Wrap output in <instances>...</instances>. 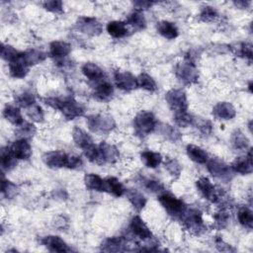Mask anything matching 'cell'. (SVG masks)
I'll return each mask as SVG.
<instances>
[{
    "label": "cell",
    "instance_id": "cell-1",
    "mask_svg": "<svg viewBox=\"0 0 253 253\" xmlns=\"http://www.w3.org/2000/svg\"><path fill=\"white\" fill-rule=\"evenodd\" d=\"M44 103L52 109L60 111L67 120H74L84 114L83 106L72 97H47L44 99Z\"/></svg>",
    "mask_w": 253,
    "mask_h": 253
},
{
    "label": "cell",
    "instance_id": "cell-2",
    "mask_svg": "<svg viewBox=\"0 0 253 253\" xmlns=\"http://www.w3.org/2000/svg\"><path fill=\"white\" fill-rule=\"evenodd\" d=\"M196 186L201 195L213 204L224 205L228 199L224 192L217 189L208 177H201L196 181Z\"/></svg>",
    "mask_w": 253,
    "mask_h": 253
},
{
    "label": "cell",
    "instance_id": "cell-3",
    "mask_svg": "<svg viewBox=\"0 0 253 253\" xmlns=\"http://www.w3.org/2000/svg\"><path fill=\"white\" fill-rule=\"evenodd\" d=\"M156 127L157 121L151 112L141 111L133 119V128L137 135L145 136L153 132Z\"/></svg>",
    "mask_w": 253,
    "mask_h": 253
},
{
    "label": "cell",
    "instance_id": "cell-4",
    "mask_svg": "<svg viewBox=\"0 0 253 253\" xmlns=\"http://www.w3.org/2000/svg\"><path fill=\"white\" fill-rule=\"evenodd\" d=\"M185 227L195 235H200L207 230L202 212L197 209H188L180 217Z\"/></svg>",
    "mask_w": 253,
    "mask_h": 253
},
{
    "label": "cell",
    "instance_id": "cell-5",
    "mask_svg": "<svg viewBox=\"0 0 253 253\" xmlns=\"http://www.w3.org/2000/svg\"><path fill=\"white\" fill-rule=\"evenodd\" d=\"M158 202L160 203L162 208L168 212V214L172 215L173 217L180 218L187 210L186 204L170 193H161L158 197Z\"/></svg>",
    "mask_w": 253,
    "mask_h": 253
},
{
    "label": "cell",
    "instance_id": "cell-6",
    "mask_svg": "<svg viewBox=\"0 0 253 253\" xmlns=\"http://www.w3.org/2000/svg\"><path fill=\"white\" fill-rule=\"evenodd\" d=\"M176 77L183 82L184 84L191 85L198 81L199 72L196 67V64L193 60L187 59L183 62H179L175 67Z\"/></svg>",
    "mask_w": 253,
    "mask_h": 253
},
{
    "label": "cell",
    "instance_id": "cell-7",
    "mask_svg": "<svg viewBox=\"0 0 253 253\" xmlns=\"http://www.w3.org/2000/svg\"><path fill=\"white\" fill-rule=\"evenodd\" d=\"M87 126L93 132L107 133L116 127V122L108 115H91L87 118Z\"/></svg>",
    "mask_w": 253,
    "mask_h": 253
},
{
    "label": "cell",
    "instance_id": "cell-8",
    "mask_svg": "<svg viewBox=\"0 0 253 253\" xmlns=\"http://www.w3.org/2000/svg\"><path fill=\"white\" fill-rule=\"evenodd\" d=\"M165 100L169 108L175 113L187 112L188 100L187 95L182 89H171L165 94Z\"/></svg>",
    "mask_w": 253,
    "mask_h": 253
},
{
    "label": "cell",
    "instance_id": "cell-9",
    "mask_svg": "<svg viewBox=\"0 0 253 253\" xmlns=\"http://www.w3.org/2000/svg\"><path fill=\"white\" fill-rule=\"evenodd\" d=\"M207 163V169L213 176L214 178H217L219 180H229L231 177L232 170L228 164H226L223 160L212 157L209 158Z\"/></svg>",
    "mask_w": 253,
    "mask_h": 253
},
{
    "label": "cell",
    "instance_id": "cell-10",
    "mask_svg": "<svg viewBox=\"0 0 253 253\" xmlns=\"http://www.w3.org/2000/svg\"><path fill=\"white\" fill-rule=\"evenodd\" d=\"M71 155L61 151V150H52L45 152L42 155V161L49 168H68L70 166Z\"/></svg>",
    "mask_w": 253,
    "mask_h": 253
},
{
    "label": "cell",
    "instance_id": "cell-11",
    "mask_svg": "<svg viewBox=\"0 0 253 253\" xmlns=\"http://www.w3.org/2000/svg\"><path fill=\"white\" fill-rule=\"evenodd\" d=\"M75 27L81 33L92 37L100 35L103 31L102 24L94 17L82 16L78 18L77 22L75 23Z\"/></svg>",
    "mask_w": 253,
    "mask_h": 253
},
{
    "label": "cell",
    "instance_id": "cell-12",
    "mask_svg": "<svg viewBox=\"0 0 253 253\" xmlns=\"http://www.w3.org/2000/svg\"><path fill=\"white\" fill-rule=\"evenodd\" d=\"M116 86L124 91H131L137 88L136 77L129 71H116L114 73Z\"/></svg>",
    "mask_w": 253,
    "mask_h": 253
},
{
    "label": "cell",
    "instance_id": "cell-13",
    "mask_svg": "<svg viewBox=\"0 0 253 253\" xmlns=\"http://www.w3.org/2000/svg\"><path fill=\"white\" fill-rule=\"evenodd\" d=\"M129 230L131 233L141 240L152 238V232L139 215H134L129 222Z\"/></svg>",
    "mask_w": 253,
    "mask_h": 253
},
{
    "label": "cell",
    "instance_id": "cell-14",
    "mask_svg": "<svg viewBox=\"0 0 253 253\" xmlns=\"http://www.w3.org/2000/svg\"><path fill=\"white\" fill-rule=\"evenodd\" d=\"M230 168L233 172L239 173L241 175H247L252 173L253 171V165H252V148H249V151L247 155L245 156H239L235 158Z\"/></svg>",
    "mask_w": 253,
    "mask_h": 253
},
{
    "label": "cell",
    "instance_id": "cell-15",
    "mask_svg": "<svg viewBox=\"0 0 253 253\" xmlns=\"http://www.w3.org/2000/svg\"><path fill=\"white\" fill-rule=\"evenodd\" d=\"M12 154L20 160H27L32 156V146L28 139L19 138L9 146Z\"/></svg>",
    "mask_w": 253,
    "mask_h": 253
},
{
    "label": "cell",
    "instance_id": "cell-16",
    "mask_svg": "<svg viewBox=\"0 0 253 253\" xmlns=\"http://www.w3.org/2000/svg\"><path fill=\"white\" fill-rule=\"evenodd\" d=\"M41 243L47 248L51 252H70L71 248L67 245V243L56 235H47L41 239Z\"/></svg>",
    "mask_w": 253,
    "mask_h": 253
},
{
    "label": "cell",
    "instance_id": "cell-17",
    "mask_svg": "<svg viewBox=\"0 0 253 253\" xmlns=\"http://www.w3.org/2000/svg\"><path fill=\"white\" fill-rule=\"evenodd\" d=\"M98 146L100 149L102 164H105V163L115 164L116 162L119 161L120 151L114 144L108 143L106 141H102Z\"/></svg>",
    "mask_w": 253,
    "mask_h": 253
},
{
    "label": "cell",
    "instance_id": "cell-18",
    "mask_svg": "<svg viewBox=\"0 0 253 253\" xmlns=\"http://www.w3.org/2000/svg\"><path fill=\"white\" fill-rule=\"evenodd\" d=\"M71 51V45L62 41H54L49 43V49H48V55L55 59V60H61L65 58Z\"/></svg>",
    "mask_w": 253,
    "mask_h": 253
},
{
    "label": "cell",
    "instance_id": "cell-19",
    "mask_svg": "<svg viewBox=\"0 0 253 253\" xmlns=\"http://www.w3.org/2000/svg\"><path fill=\"white\" fill-rule=\"evenodd\" d=\"M104 252H122L126 250V240L123 236H113L105 239L101 244Z\"/></svg>",
    "mask_w": 253,
    "mask_h": 253
},
{
    "label": "cell",
    "instance_id": "cell-20",
    "mask_svg": "<svg viewBox=\"0 0 253 253\" xmlns=\"http://www.w3.org/2000/svg\"><path fill=\"white\" fill-rule=\"evenodd\" d=\"M114 95V87L108 81H100L94 87L93 97L100 102H106L111 100Z\"/></svg>",
    "mask_w": 253,
    "mask_h": 253
},
{
    "label": "cell",
    "instance_id": "cell-21",
    "mask_svg": "<svg viewBox=\"0 0 253 253\" xmlns=\"http://www.w3.org/2000/svg\"><path fill=\"white\" fill-rule=\"evenodd\" d=\"M212 114L220 120H232L236 116V111L231 103L219 102L212 108Z\"/></svg>",
    "mask_w": 253,
    "mask_h": 253
},
{
    "label": "cell",
    "instance_id": "cell-22",
    "mask_svg": "<svg viewBox=\"0 0 253 253\" xmlns=\"http://www.w3.org/2000/svg\"><path fill=\"white\" fill-rule=\"evenodd\" d=\"M46 58V54L39 49H29L20 53V59L28 66H34L42 62Z\"/></svg>",
    "mask_w": 253,
    "mask_h": 253
},
{
    "label": "cell",
    "instance_id": "cell-23",
    "mask_svg": "<svg viewBox=\"0 0 253 253\" xmlns=\"http://www.w3.org/2000/svg\"><path fill=\"white\" fill-rule=\"evenodd\" d=\"M81 71L88 80L93 82H100L105 76L103 69L93 62L84 63L81 67Z\"/></svg>",
    "mask_w": 253,
    "mask_h": 253
},
{
    "label": "cell",
    "instance_id": "cell-24",
    "mask_svg": "<svg viewBox=\"0 0 253 253\" xmlns=\"http://www.w3.org/2000/svg\"><path fill=\"white\" fill-rule=\"evenodd\" d=\"M156 29L158 34L167 40H174L179 35L177 26L174 23L166 20L158 22L156 25Z\"/></svg>",
    "mask_w": 253,
    "mask_h": 253
},
{
    "label": "cell",
    "instance_id": "cell-25",
    "mask_svg": "<svg viewBox=\"0 0 253 253\" xmlns=\"http://www.w3.org/2000/svg\"><path fill=\"white\" fill-rule=\"evenodd\" d=\"M126 189L116 177H107L104 179V192L115 197H121L126 193Z\"/></svg>",
    "mask_w": 253,
    "mask_h": 253
},
{
    "label": "cell",
    "instance_id": "cell-26",
    "mask_svg": "<svg viewBox=\"0 0 253 253\" xmlns=\"http://www.w3.org/2000/svg\"><path fill=\"white\" fill-rule=\"evenodd\" d=\"M17 165V158L12 154L9 147H1L0 150V166L3 172L14 169Z\"/></svg>",
    "mask_w": 253,
    "mask_h": 253
},
{
    "label": "cell",
    "instance_id": "cell-27",
    "mask_svg": "<svg viewBox=\"0 0 253 253\" xmlns=\"http://www.w3.org/2000/svg\"><path fill=\"white\" fill-rule=\"evenodd\" d=\"M72 138H73V141L75 142V144L78 147L82 148L83 150L88 148L92 144H94L92 137L84 129H82L78 126H74V128L72 130Z\"/></svg>",
    "mask_w": 253,
    "mask_h": 253
},
{
    "label": "cell",
    "instance_id": "cell-28",
    "mask_svg": "<svg viewBox=\"0 0 253 253\" xmlns=\"http://www.w3.org/2000/svg\"><path fill=\"white\" fill-rule=\"evenodd\" d=\"M186 152L188 157L192 161L199 164H205L209 159V155L207 151L195 144H188L186 147Z\"/></svg>",
    "mask_w": 253,
    "mask_h": 253
},
{
    "label": "cell",
    "instance_id": "cell-29",
    "mask_svg": "<svg viewBox=\"0 0 253 253\" xmlns=\"http://www.w3.org/2000/svg\"><path fill=\"white\" fill-rule=\"evenodd\" d=\"M3 117L12 125L18 126L24 123L22 113L18 107L12 105H6L2 111Z\"/></svg>",
    "mask_w": 253,
    "mask_h": 253
},
{
    "label": "cell",
    "instance_id": "cell-30",
    "mask_svg": "<svg viewBox=\"0 0 253 253\" xmlns=\"http://www.w3.org/2000/svg\"><path fill=\"white\" fill-rule=\"evenodd\" d=\"M126 193L127 200L129 201V203L131 204V206L136 211H140L144 209V207L146 206L147 200L142 193L133 189H129L126 191Z\"/></svg>",
    "mask_w": 253,
    "mask_h": 253
},
{
    "label": "cell",
    "instance_id": "cell-31",
    "mask_svg": "<svg viewBox=\"0 0 253 253\" xmlns=\"http://www.w3.org/2000/svg\"><path fill=\"white\" fill-rule=\"evenodd\" d=\"M107 32L111 37L115 39H121L127 35L128 30L126 22L111 21L107 24Z\"/></svg>",
    "mask_w": 253,
    "mask_h": 253
},
{
    "label": "cell",
    "instance_id": "cell-32",
    "mask_svg": "<svg viewBox=\"0 0 253 253\" xmlns=\"http://www.w3.org/2000/svg\"><path fill=\"white\" fill-rule=\"evenodd\" d=\"M126 24L131 26L134 30H137V31L144 29L146 26V21H145L143 12L141 10L134 9L131 13L128 14Z\"/></svg>",
    "mask_w": 253,
    "mask_h": 253
},
{
    "label": "cell",
    "instance_id": "cell-33",
    "mask_svg": "<svg viewBox=\"0 0 253 253\" xmlns=\"http://www.w3.org/2000/svg\"><path fill=\"white\" fill-rule=\"evenodd\" d=\"M8 68L9 74L17 79L24 78L29 73V67L20 59V55L17 60L8 63Z\"/></svg>",
    "mask_w": 253,
    "mask_h": 253
},
{
    "label": "cell",
    "instance_id": "cell-34",
    "mask_svg": "<svg viewBox=\"0 0 253 253\" xmlns=\"http://www.w3.org/2000/svg\"><path fill=\"white\" fill-rule=\"evenodd\" d=\"M230 142L232 147L237 150H246L250 148V141L248 137L240 129H235L232 132Z\"/></svg>",
    "mask_w": 253,
    "mask_h": 253
},
{
    "label": "cell",
    "instance_id": "cell-35",
    "mask_svg": "<svg viewBox=\"0 0 253 253\" xmlns=\"http://www.w3.org/2000/svg\"><path fill=\"white\" fill-rule=\"evenodd\" d=\"M140 159L148 168H156L162 162V155L159 152L144 150L140 153Z\"/></svg>",
    "mask_w": 253,
    "mask_h": 253
},
{
    "label": "cell",
    "instance_id": "cell-36",
    "mask_svg": "<svg viewBox=\"0 0 253 253\" xmlns=\"http://www.w3.org/2000/svg\"><path fill=\"white\" fill-rule=\"evenodd\" d=\"M85 186L92 191L104 192V179H102L99 175L90 173L84 177Z\"/></svg>",
    "mask_w": 253,
    "mask_h": 253
},
{
    "label": "cell",
    "instance_id": "cell-37",
    "mask_svg": "<svg viewBox=\"0 0 253 253\" xmlns=\"http://www.w3.org/2000/svg\"><path fill=\"white\" fill-rule=\"evenodd\" d=\"M232 52L239 57H245L249 61L252 60L253 51H252V44L249 42H238L234 45H231Z\"/></svg>",
    "mask_w": 253,
    "mask_h": 253
},
{
    "label": "cell",
    "instance_id": "cell-38",
    "mask_svg": "<svg viewBox=\"0 0 253 253\" xmlns=\"http://www.w3.org/2000/svg\"><path fill=\"white\" fill-rule=\"evenodd\" d=\"M15 102L19 107L28 109L36 104V97L30 91H22L15 95Z\"/></svg>",
    "mask_w": 253,
    "mask_h": 253
},
{
    "label": "cell",
    "instance_id": "cell-39",
    "mask_svg": "<svg viewBox=\"0 0 253 253\" xmlns=\"http://www.w3.org/2000/svg\"><path fill=\"white\" fill-rule=\"evenodd\" d=\"M136 82H137V87L142 88L146 91L154 92L157 90V84H156L155 80L149 74H147L145 72L140 73L136 77Z\"/></svg>",
    "mask_w": 253,
    "mask_h": 253
},
{
    "label": "cell",
    "instance_id": "cell-40",
    "mask_svg": "<svg viewBox=\"0 0 253 253\" xmlns=\"http://www.w3.org/2000/svg\"><path fill=\"white\" fill-rule=\"evenodd\" d=\"M237 218L239 223L248 229L253 227V213L252 211L247 207H242L237 212Z\"/></svg>",
    "mask_w": 253,
    "mask_h": 253
},
{
    "label": "cell",
    "instance_id": "cell-41",
    "mask_svg": "<svg viewBox=\"0 0 253 253\" xmlns=\"http://www.w3.org/2000/svg\"><path fill=\"white\" fill-rule=\"evenodd\" d=\"M19 192H20L19 187L15 183L5 179L2 176V180H1V193L3 194V196L6 199H13V198H15L19 194Z\"/></svg>",
    "mask_w": 253,
    "mask_h": 253
},
{
    "label": "cell",
    "instance_id": "cell-42",
    "mask_svg": "<svg viewBox=\"0 0 253 253\" xmlns=\"http://www.w3.org/2000/svg\"><path fill=\"white\" fill-rule=\"evenodd\" d=\"M159 132L168 140L172 142H177L181 139V133L177 128L174 126L167 125V124H162L159 126Z\"/></svg>",
    "mask_w": 253,
    "mask_h": 253
},
{
    "label": "cell",
    "instance_id": "cell-43",
    "mask_svg": "<svg viewBox=\"0 0 253 253\" xmlns=\"http://www.w3.org/2000/svg\"><path fill=\"white\" fill-rule=\"evenodd\" d=\"M37 132V128L34 124L24 122L22 125L17 126L16 134L19 136V138H25L29 139L33 137Z\"/></svg>",
    "mask_w": 253,
    "mask_h": 253
},
{
    "label": "cell",
    "instance_id": "cell-44",
    "mask_svg": "<svg viewBox=\"0 0 253 253\" xmlns=\"http://www.w3.org/2000/svg\"><path fill=\"white\" fill-rule=\"evenodd\" d=\"M229 218H230V214L227 211V210L225 208H221L213 215L214 227H216L217 229L225 228L229 222Z\"/></svg>",
    "mask_w": 253,
    "mask_h": 253
},
{
    "label": "cell",
    "instance_id": "cell-45",
    "mask_svg": "<svg viewBox=\"0 0 253 253\" xmlns=\"http://www.w3.org/2000/svg\"><path fill=\"white\" fill-rule=\"evenodd\" d=\"M21 52H19L15 47H13L10 44H5L2 43L1 45V51H0V55L2 57L3 60L7 61L8 63L13 62L15 60H17L19 58Z\"/></svg>",
    "mask_w": 253,
    "mask_h": 253
},
{
    "label": "cell",
    "instance_id": "cell-46",
    "mask_svg": "<svg viewBox=\"0 0 253 253\" xmlns=\"http://www.w3.org/2000/svg\"><path fill=\"white\" fill-rule=\"evenodd\" d=\"M164 167L168 171V173L175 179L179 178L182 172V166L178 162L177 159L167 157L165 162H164Z\"/></svg>",
    "mask_w": 253,
    "mask_h": 253
},
{
    "label": "cell",
    "instance_id": "cell-47",
    "mask_svg": "<svg viewBox=\"0 0 253 253\" xmlns=\"http://www.w3.org/2000/svg\"><path fill=\"white\" fill-rule=\"evenodd\" d=\"M218 17L217 11L214 7L210 6V5H206L201 9L200 12V19L201 21L205 22V23H211L212 21H214L216 18Z\"/></svg>",
    "mask_w": 253,
    "mask_h": 253
},
{
    "label": "cell",
    "instance_id": "cell-48",
    "mask_svg": "<svg viewBox=\"0 0 253 253\" xmlns=\"http://www.w3.org/2000/svg\"><path fill=\"white\" fill-rule=\"evenodd\" d=\"M194 118L192 115H190L188 112H180L174 114V121L175 124L182 127H187L189 126H193Z\"/></svg>",
    "mask_w": 253,
    "mask_h": 253
},
{
    "label": "cell",
    "instance_id": "cell-49",
    "mask_svg": "<svg viewBox=\"0 0 253 253\" xmlns=\"http://www.w3.org/2000/svg\"><path fill=\"white\" fill-rule=\"evenodd\" d=\"M193 126H195L198 130L204 134V135H209L212 131V125L209 120L206 119H201V118H194V123Z\"/></svg>",
    "mask_w": 253,
    "mask_h": 253
},
{
    "label": "cell",
    "instance_id": "cell-50",
    "mask_svg": "<svg viewBox=\"0 0 253 253\" xmlns=\"http://www.w3.org/2000/svg\"><path fill=\"white\" fill-rule=\"evenodd\" d=\"M27 110V115L28 117L33 121V122H36V123H42L43 122V119H44V114H43V111L42 109L41 106L35 104L31 107H29Z\"/></svg>",
    "mask_w": 253,
    "mask_h": 253
},
{
    "label": "cell",
    "instance_id": "cell-51",
    "mask_svg": "<svg viewBox=\"0 0 253 253\" xmlns=\"http://www.w3.org/2000/svg\"><path fill=\"white\" fill-rule=\"evenodd\" d=\"M84 154L87 157V159L93 163L99 164L101 165V155H100V149L99 146H96L94 144H92L91 146H89L88 148L84 149Z\"/></svg>",
    "mask_w": 253,
    "mask_h": 253
},
{
    "label": "cell",
    "instance_id": "cell-52",
    "mask_svg": "<svg viewBox=\"0 0 253 253\" xmlns=\"http://www.w3.org/2000/svg\"><path fill=\"white\" fill-rule=\"evenodd\" d=\"M42 7L51 13L62 14L63 13V3L60 0H48L42 3Z\"/></svg>",
    "mask_w": 253,
    "mask_h": 253
},
{
    "label": "cell",
    "instance_id": "cell-53",
    "mask_svg": "<svg viewBox=\"0 0 253 253\" xmlns=\"http://www.w3.org/2000/svg\"><path fill=\"white\" fill-rule=\"evenodd\" d=\"M143 186L150 192L156 193V194H161L164 192V185L157 181V180H152V179H143Z\"/></svg>",
    "mask_w": 253,
    "mask_h": 253
},
{
    "label": "cell",
    "instance_id": "cell-54",
    "mask_svg": "<svg viewBox=\"0 0 253 253\" xmlns=\"http://www.w3.org/2000/svg\"><path fill=\"white\" fill-rule=\"evenodd\" d=\"M214 243H215V246L218 251H222V252H234L235 251V249L230 244L224 242L222 240V238L219 236L215 237Z\"/></svg>",
    "mask_w": 253,
    "mask_h": 253
},
{
    "label": "cell",
    "instance_id": "cell-55",
    "mask_svg": "<svg viewBox=\"0 0 253 253\" xmlns=\"http://www.w3.org/2000/svg\"><path fill=\"white\" fill-rule=\"evenodd\" d=\"M152 4H154V2H150V1H136L133 3L135 9H138V10H143V9H146V8H149Z\"/></svg>",
    "mask_w": 253,
    "mask_h": 253
},
{
    "label": "cell",
    "instance_id": "cell-56",
    "mask_svg": "<svg viewBox=\"0 0 253 253\" xmlns=\"http://www.w3.org/2000/svg\"><path fill=\"white\" fill-rule=\"evenodd\" d=\"M233 4H234L236 7L240 8V9H246V8H248V6L250 5V1L239 0V1H234Z\"/></svg>",
    "mask_w": 253,
    "mask_h": 253
},
{
    "label": "cell",
    "instance_id": "cell-57",
    "mask_svg": "<svg viewBox=\"0 0 253 253\" xmlns=\"http://www.w3.org/2000/svg\"><path fill=\"white\" fill-rule=\"evenodd\" d=\"M248 88H249V91H250V92H252V90H251V89H252V82H249Z\"/></svg>",
    "mask_w": 253,
    "mask_h": 253
}]
</instances>
